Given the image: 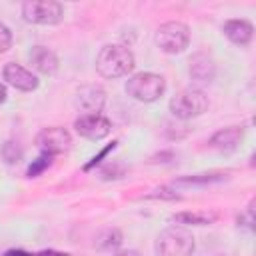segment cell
I'll return each mask as SVG.
<instances>
[{"label":"cell","instance_id":"23","mask_svg":"<svg viewBox=\"0 0 256 256\" xmlns=\"http://www.w3.org/2000/svg\"><path fill=\"white\" fill-rule=\"evenodd\" d=\"M114 256H142L138 250H122V252H118V254H114Z\"/></svg>","mask_w":256,"mask_h":256},{"label":"cell","instance_id":"16","mask_svg":"<svg viewBox=\"0 0 256 256\" xmlns=\"http://www.w3.org/2000/svg\"><path fill=\"white\" fill-rule=\"evenodd\" d=\"M0 154H2V160H4L6 164H18V162L22 160V156H24V150H22V146H20L18 142L6 140V142L2 144Z\"/></svg>","mask_w":256,"mask_h":256},{"label":"cell","instance_id":"10","mask_svg":"<svg viewBox=\"0 0 256 256\" xmlns=\"http://www.w3.org/2000/svg\"><path fill=\"white\" fill-rule=\"evenodd\" d=\"M104 104H106V92L98 84L82 86L76 94V106L84 114H100Z\"/></svg>","mask_w":256,"mask_h":256},{"label":"cell","instance_id":"5","mask_svg":"<svg viewBox=\"0 0 256 256\" xmlns=\"http://www.w3.org/2000/svg\"><path fill=\"white\" fill-rule=\"evenodd\" d=\"M22 16L30 24L38 26H54L64 18V8L54 0H28L22 4Z\"/></svg>","mask_w":256,"mask_h":256},{"label":"cell","instance_id":"20","mask_svg":"<svg viewBox=\"0 0 256 256\" xmlns=\"http://www.w3.org/2000/svg\"><path fill=\"white\" fill-rule=\"evenodd\" d=\"M12 48V32L6 24L0 22V54L8 52Z\"/></svg>","mask_w":256,"mask_h":256},{"label":"cell","instance_id":"19","mask_svg":"<svg viewBox=\"0 0 256 256\" xmlns=\"http://www.w3.org/2000/svg\"><path fill=\"white\" fill-rule=\"evenodd\" d=\"M100 240H102V242H98V246H100L102 250L118 248V246L122 244V234H120V230L110 228V230H106V232L102 234V238H100Z\"/></svg>","mask_w":256,"mask_h":256},{"label":"cell","instance_id":"1","mask_svg":"<svg viewBox=\"0 0 256 256\" xmlns=\"http://www.w3.org/2000/svg\"><path fill=\"white\" fill-rule=\"evenodd\" d=\"M136 66L134 54L128 46L122 44H108L98 52L96 58V70L100 76L116 80L122 76H128Z\"/></svg>","mask_w":256,"mask_h":256},{"label":"cell","instance_id":"13","mask_svg":"<svg viewBox=\"0 0 256 256\" xmlns=\"http://www.w3.org/2000/svg\"><path fill=\"white\" fill-rule=\"evenodd\" d=\"M30 58V64L40 72V74H46V76H52L56 70H58V56L46 48V46H34L28 54Z\"/></svg>","mask_w":256,"mask_h":256},{"label":"cell","instance_id":"9","mask_svg":"<svg viewBox=\"0 0 256 256\" xmlns=\"http://www.w3.org/2000/svg\"><path fill=\"white\" fill-rule=\"evenodd\" d=\"M2 76H4V80H6L12 88H16V90H20V92H32V90H36V88L40 86V80H38L30 70H26V68L20 66V64H14V62H10V64L4 66Z\"/></svg>","mask_w":256,"mask_h":256},{"label":"cell","instance_id":"22","mask_svg":"<svg viewBox=\"0 0 256 256\" xmlns=\"http://www.w3.org/2000/svg\"><path fill=\"white\" fill-rule=\"evenodd\" d=\"M114 148H116V142H112V144H110V146H106V148H104V150H102V152H100V154H98V156H94V158H92V162H90V164H88V166H86V170H90V168H92V166H94V164H98V162H100V160H102V158H104V156H106V154H108V152H112V150H114Z\"/></svg>","mask_w":256,"mask_h":256},{"label":"cell","instance_id":"4","mask_svg":"<svg viewBox=\"0 0 256 256\" xmlns=\"http://www.w3.org/2000/svg\"><path fill=\"white\" fill-rule=\"evenodd\" d=\"M210 108V100L208 96L198 90V88H186L182 92H178L172 100H170V112L172 116L180 118V120H192L202 116L206 110Z\"/></svg>","mask_w":256,"mask_h":256},{"label":"cell","instance_id":"11","mask_svg":"<svg viewBox=\"0 0 256 256\" xmlns=\"http://www.w3.org/2000/svg\"><path fill=\"white\" fill-rule=\"evenodd\" d=\"M222 32L236 46H248L254 38V26H252V22H248L244 18H234V20L224 22Z\"/></svg>","mask_w":256,"mask_h":256},{"label":"cell","instance_id":"12","mask_svg":"<svg viewBox=\"0 0 256 256\" xmlns=\"http://www.w3.org/2000/svg\"><path fill=\"white\" fill-rule=\"evenodd\" d=\"M244 138V130L240 126H230V128H224V130H218L210 140V148L218 150V152H232L238 148V144L242 142Z\"/></svg>","mask_w":256,"mask_h":256},{"label":"cell","instance_id":"8","mask_svg":"<svg viewBox=\"0 0 256 256\" xmlns=\"http://www.w3.org/2000/svg\"><path fill=\"white\" fill-rule=\"evenodd\" d=\"M76 132L86 140H102L112 132V122L102 114H82L74 122Z\"/></svg>","mask_w":256,"mask_h":256},{"label":"cell","instance_id":"14","mask_svg":"<svg viewBox=\"0 0 256 256\" xmlns=\"http://www.w3.org/2000/svg\"><path fill=\"white\" fill-rule=\"evenodd\" d=\"M190 76L198 82H212L214 76H216V64L214 60L204 54V52H198L190 58Z\"/></svg>","mask_w":256,"mask_h":256},{"label":"cell","instance_id":"3","mask_svg":"<svg viewBox=\"0 0 256 256\" xmlns=\"http://www.w3.org/2000/svg\"><path fill=\"white\" fill-rule=\"evenodd\" d=\"M164 92H166V80H164V76L154 74V72L134 74L126 82V94L144 104L160 100Z\"/></svg>","mask_w":256,"mask_h":256},{"label":"cell","instance_id":"24","mask_svg":"<svg viewBox=\"0 0 256 256\" xmlns=\"http://www.w3.org/2000/svg\"><path fill=\"white\" fill-rule=\"evenodd\" d=\"M6 98H8L6 86H4V84H0V104H4V102H6Z\"/></svg>","mask_w":256,"mask_h":256},{"label":"cell","instance_id":"15","mask_svg":"<svg viewBox=\"0 0 256 256\" xmlns=\"http://www.w3.org/2000/svg\"><path fill=\"white\" fill-rule=\"evenodd\" d=\"M170 220L186 226H210L218 220V214L216 212H178Z\"/></svg>","mask_w":256,"mask_h":256},{"label":"cell","instance_id":"17","mask_svg":"<svg viewBox=\"0 0 256 256\" xmlns=\"http://www.w3.org/2000/svg\"><path fill=\"white\" fill-rule=\"evenodd\" d=\"M224 178H226V174H196V176L180 178L178 184H186V186H194V184H212V182H222Z\"/></svg>","mask_w":256,"mask_h":256},{"label":"cell","instance_id":"18","mask_svg":"<svg viewBox=\"0 0 256 256\" xmlns=\"http://www.w3.org/2000/svg\"><path fill=\"white\" fill-rule=\"evenodd\" d=\"M52 160L54 156H48V154H40L36 160H32L30 168H28V178H38L44 170H48L52 166Z\"/></svg>","mask_w":256,"mask_h":256},{"label":"cell","instance_id":"6","mask_svg":"<svg viewBox=\"0 0 256 256\" xmlns=\"http://www.w3.org/2000/svg\"><path fill=\"white\" fill-rule=\"evenodd\" d=\"M190 44V28L184 22H166L156 30V46L164 54H182Z\"/></svg>","mask_w":256,"mask_h":256},{"label":"cell","instance_id":"21","mask_svg":"<svg viewBox=\"0 0 256 256\" xmlns=\"http://www.w3.org/2000/svg\"><path fill=\"white\" fill-rule=\"evenodd\" d=\"M146 198H168V200H176V198H178V194L170 192L168 188H160V190H154L152 194H148Z\"/></svg>","mask_w":256,"mask_h":256},{"label":"cell","instance_id":"7","mask_svg":"<svg viewBox=\"0 0 256 256\" xmlns=\"http://www.w3.org/2000/svg\"><path fill=\"white\" fill-rule=\"evenodd\" d=\"M36 146L40 150V154H48V156H58L70 150L72 146V136L66 128L62 126H50L38 132L36 136Z\"/></svg>","mask_w":256,"mask_h":256},{"label":"cell","instance_id":"2","mask_svg":"<svg viewBox=\"0 0 256 256\" xmlns=\"http://www.w3.org/2000/svg\"><path fill=\"white\" fill-rule=\"evenodd\" d=\"M154 250L156 256H192L196 250V240L186 228L170 226L158 234Z\"/></svg>","mask_w":256,"mask_h":256}]
</instances>
